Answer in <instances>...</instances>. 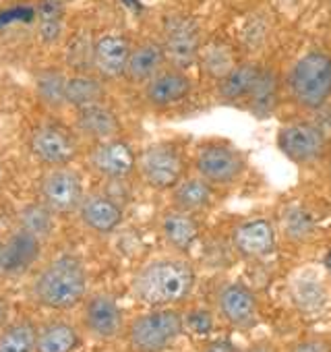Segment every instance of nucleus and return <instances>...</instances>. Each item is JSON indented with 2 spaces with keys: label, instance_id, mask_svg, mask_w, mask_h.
Returning a JSON list of instances; mask_svg holds the SVG:
<instances>
[{
  "label": "nucleus",
  "instance_id": "1",
  "mask_svg": "<svg viewBox=\"0 0 331 352\" xmlns=\"http://www.w3.org/2000/svg\"><path fill=\"white\" fill-rule=\"evenodd\" d=\"M195 267L181 257H159L145 263L133 278V294L139 302L161 309L172 307L195 290Z\"/></svg>",
  "mask_w": 331,
  "mask_h": 352
},
{
  "label": "nucleus",
  "instance_id": "2",
  "mask_svg": "<svg viewBox=\"0 0 331 352\" xmlns=\"http://www.w3.org/2000/svg\"><path fill=\"white\" fill-rule=\"evenodd\" d=\"M87 270L77 255L52 259L34 280L32 298L52 311H69L85 300Z\"/></svg>",
  "mask_w": 331,
  "mask_h": 352
},
{
  "label": "nucleus",
  "instance_id": "3",
  "mask_svg": "<svg viewBox=\"0 0 331 352\" xmlns=\"http://www.w3.org/2000/svg\"><path fill=\"white\" fill-rule=\"evenodd\" d=\"M292 102L308 112L325 108L331 100V56L321 50H310L298 58L288 77Z\"/></svg>",
  "mask_w": 331,
  "mask_h": 352
},
{
  "label": "nucleus",
  "instance_id": "4",
  "mask_svg": "<svg viewBox=\"0 0 331 352\" xmlns=\"http://www.w3.org/2000/svg\"><path fill=\"white\" fill-rule=\"evenodd\" d=\"M185 317L172 307L151 309L130 321L126 342L133 352H163L185 331Z\"/></svg>",
  "mask_w": 331,
  "mask_h": 352
},
{
  "label": "nucleus",
  "instance_id": "5",
  "mask_svg": "<svg viewBox=\"0 0 331 352\" xmlns=\"http://www.w3.org/2000/svg\"><path fill=\"white\" fill-rule=\"evenodd\" d=\"M137 172L147 187L155 191H172L185 179V155L174 143H151L137 155Z\"/></svg>",
  "mask_w": 331,
  "mask_h": 352
},
{
  "label": "nucleus",
  "instance_id": "6",
  "mask_svg": "<svg viewBox=\"0 0 331 352\" xmlns=\"http://www.w3.org/2000/svg\"><path fill=\"white\" fill-rule=\"evenodd\" d=\"M195 174L216 187H230L247 172V155L230 143L209 141L195 151Z\"/></svg>",
  "mask_w": 331,
  "mask_h": 352
},
{
  "label": "nucleus",
  "instance_id": "7",
  "mask_svg": "<svg viewBox=\"0 0 331 352\" xmlns=\"http://www.w3.org/2000/svg\"><path fill=\"white\" fill-rule=\"evenodd\" d=\"M277 147L296 164H312L325 155L327 133L317 120L296 118L277 131Z\"/></svg>",
  "mask_w": 331,
  "mask_h": 352
},
{
  "label": "nucleus",
  "instance_id": "8",
  "mask_svg": "<svg viewBox=\"0 0 331 352\" xmlns=\"http://www.w3.org/2000/svg\"><path fill=\"white\" fill-rule=\"evenodd\" d=\"M166 63L174 69L187 71L199 60L201 54V30L197 21L185 15H174L163 25V40H161Z\"/></svg>",
  "mask_w": 331,
  "mask_h": 352
},
{
  "label": "nucleus",
  "instance_id": "9",
  "mask_svg": "<svg viewBox=\"0 0 331 352\" xmlns=\"http://www.w3.org/2000/svg\"><path fill=\"white\" fill-rule=\"evenodd\" d=\"M40 195L42 201L60 216L79 212V206L85 197L83 181L79 172H75L71 166H56L48 168V172L40 181Z\"/></svg>",
  "mask_w": 331,
  "mask_h": 352
},
{
  "label": "nucleus",
  "instance_id": "10",
  "mask_svg": "<svg viewBox=\"0 0 331 352\" xmlns=\"http://www.w3.org/2000/svg\"><path fill=\"white\" fill-rule=\"evenodd\" d=\"M89 168L108 183L126 181L128 176L137 170V155L133 147L118 137L91 143L87 151Z\"/></svg>",
  "mask_w": 331,
  "mask_h": 352
},
{
  "label": "nucleus",
  "instance_id": "11",
  "mask_svg": "<svg viewBox=\"0 0 331 352\" xmlns=\"http://www.w3.org/2000/svg\"><path fill=\"white\" fill-rule=\"evenodd\" d=\"M30 149L48 168L69 166L79 155V135L60 124H40L30 139Z\"/></svg>",
  "mask_w": 331,
  "mask_h": 352
},
{
  "label": "nucleus",
  "instance_id": "12",
  "mask_svg": "<svg viewBox=\"0 0 331 352\" xmlns=\"http://www.w3.org/2000/svg\"><path fill=\"white\" fill-rule=\"evenodd\" d=\"M85 329L98 340H116L124 333V313L118 300L106 292L93 294L85 300L83 307Z\"/></svg>",
  "mask_w": 331,
  "mask_h": 352
},
{
  "label": "nucleus",
  "instance_id": "13",
  "mask_svg": "<svg viewBox=\"0 0 331 352\" xmlns=\"http://www.w3.org/2000/svg\"><path fill=\"white\" fill-rule=\"evenodd\" d=\"M42 243L38 236L17 228L0 245V274L7 278H21L32 272L42 255Z\"/></svg>",
  "mask_w": 331,
  "mask_h": 352
},
{
  "label": "nucleus",
  "instance_id": "14",
  "mask_svg": "<svg viewBox=\"0 0 331 352\" xmlns=\"http://www.w3.org/2000/svg\"><path fill=\"white\" fill-rule=\"evenodd\" d=\"M218 309L222 317L236 329H251L259 321V302L253 290L240 282H230L218 292Z\"/></svg>",
  "mask_w": 331,
  "mask_h": 352
},
{
  "label": "nucleus",
  "instance_id": "15",
  "mask_svg": "<svg viewBox=\"0 0 331 352\" xmlns=\"http://www.w3.org/2000/svg\"><path fill=\"white\" fill-rule=\"evenodd\" d=\"M193 91L191 77L174 67L161 69L143 85V98L153 108H172L185 102Z\"/></svg>",
  "mask_w": 331,
  "mask_h": 352
},
{
  "label": "nucleus",
  "instance_id": "16",
  "mask_svg": "<svg viewBox=\"0 0 331 352\" xmlns=\"http://www.w3.org/2000/svg\"><path fill=\"white\" fill-rule=\"evenodd\" d=\"M234 249L247 259H263L275 251L277 236L275 226L269 218H251L234 226L232 230Z\"/></svg>",
  "mask_w": 331,
  "mask_h": 352
},
{
  "label": "nucleus",
  "instance_id": "17",
  "mask_svg": "<svg viewBox=\"0 0 331 352\" xmlns=\"http://www.w3.org/2000/svg\"><path fill=\"white\" fill-rule=\"evenodd\" d=\"M130 42L120 34H106L95 40L93 44V71L104 81H114L124 77L128 56H130Z\"/></svg>",
  "mask_w": 331,
  "mask_h": 352
},
{
  "label": "nucleus",
  "instance_id": "18",
  "mask_svg": "<svg viewBox=\"0 0 331 352\" xmlns=\"http://www.w3.org/2000/svg\"><path fill=\"white\" fill-rule=\"evenodd\" d=\"M77 214L83 226L95 234L114 232L124 218L122 206L106 193H85Z\"/></svg>",
  "mask_w": 331,
  "mask_h": 352
},
{
  "label": "nucleus",
  "instance_id": "19",
  "mask_svg": "<svg viewBox=\"0 0 331 352\" xmlns=\"http://www.w3.org/2000/svg\"><path fill=\"white\" fill-rule=\"evenodd\" d=\"M75 129H77L79 137L89 139L91 143H98V141L118 137L120 135V120L112 108H108L106 104H95V106H87V108L77 110Z\"/></svg>",
  "mask_w": 331,
  "mask_h": 352
},
{
  "label": "nucleus",
  "instance_id": "20",
  "mask_svg": "<svg viewBox=\"0 0 331 352\" xmlns=\"http://www.w3.org/2000/svg\"><path fill=\"white\" fill-rule=\"evenodd\" d=\"M159 234L166 241V245L174 251L187 253L199 239V224L195 220V214H187L181 210H168L159 218Z\"/></svg>",
  "mask_w": 331,
  "mask_h": 352
},
{
  "label": "nucleus",
  "instance_id": "21",
  "mask_svg": "<svg viewBox=\"0 0 331 352\" xmlns=\"http://www.w3.org/2000/svg\"><path fill=\"white\" fill-rule=\"evenodd\" d=\"M163 65H166V52L161 42L145 40L130 50L124 79L135 85H145L151 77H155L163 69Z\"/></svg>",
  "mask_w": 331,
  "mask_h": 352
},
{
  "label": "nucleus",
  "instance_id": "22",
  "mask_svg": "<svg viewBox=\"0 0 331 352\" xmlns=\"http://www.w3.org/2000/svg\"><path fill=\"white\" fill-rule=\"evenodd\" d=\"M261 67L253 63H240L218 81V98L228 104L247 102L261 77Z\"/></svg>",
  "mask_w": 331,
  "mask_h": 352
},
{
  "label": "nucleus",
  "instance_id": "23",
  "mask_svg": "<svg viewBox=\"0 0 331 352\" xmlns=\"http://www.w3.org/2000/svg\"><path fill=\"white\" fill-rule=\"evenodd\" d=\"M214 204V187L203 181L201 176H185V179L172 189V208L187 212V214H199L207 210Z\"/></svg>",
  "mask_w": 331,
  "mask_h": 352
},
{
  "label": "nucleus",
  "instance_id": "24",
  "mask_svg": "<svg viewBox=\"0 0 331 352\" xmlns=\"http://www.w3.org/2000/svg\"><path fill=\"white\" fill-rule=\"evenodd\" d=\"M79 344V329L65 319H54L38 327L36 352H75Z\"/></svg>",
  "mask_w": 331,
  "mask_h": 352
},
{
  "label": "nucleus",
  "instance_id": "25",
  "mask_svg": "<svg viewBox=\"0 0 331 352\" xmlns=\"http://www.w3.org/2000/svg\"><path fill=\"white\" fill-rule=\"evenodd\" d=\"M106 100V85L104 79L89 73H77L69 77L67 83V104L75 110L104 104Z\"/></svg>",
  "mask_w": 331,
  "mask_h": 352
},
{
  "label": "nucleus",
  "instance_id": "26",
  "mask_svg": "<svg viewBox=\"0 0 331 352\" xmlns=\"http://www.w3.org/2000/svg\"><path fill=\"white\" fill-rule=\"evenodd\" d=\"M277 102H279V79H277L275 71L263 69L261 71V77H259L253 94H251V98L244 104L249 106V110L255 116L267 118L277 108Z\"/></svg>",
  "mask_w": 331,
  "mask_h": 352
},
{
  "label": "nucleus",
  "instance_id": "27",
  "mask_svg": "<svg viewBox=\"0 0 331 352\" xmlns=\"http://www.w3.org/2000/svg\"><path fill=\"white\" fill-rule=\"evenodd\" d=\"M38 325L23 317L0 329V352H36Z\"/></svg>",
  "mask_w": 331,
  "mask_h": 352
},
{
  "label": "nucleus",
  "instance_id": "28",
  "mask_svg": "<svg viewBox=\"0 0 331 352\" xmlns=\"http://www.w3.org/2000/svg\"><path fill=\"white\" fill-rule=\"evenodd\" d=\"M67 83L69 77L60 69H44L36 75L38 98L48 108H62L67 104Z\"/></svg>",
  "mask_w": 331,
  "mask_h": 352
},
{
  "label": "nucleus",
  "instance_id": "29",
  "mask_svg": "<svg viewBox=\"0 0 331 352\" xmlns=\"http://www.w3.org/2000/svg\"><path fill=\"white\" fill-rule=\"evenodd\" d=\"M292 300L304 313H319L327 305V290L321 280L312 276H300L292 284Z\"/></svg>",
  "mask_w": 331,
  "mask_h": 352
},
{
  "label": "nucleus",
  "instance_id": "30",
  "mask_svg": "<svg viewBox=\"0 0 331 352\" xmlns=\"http://www.w3.org/2000/svg\"><path fill=\"white\" fill-rule=\"evenodd\" d=\"M19 228L46 241L54 232V212L44 201L25 206L19 214Z\"/></svg>",
  "mask_w": 331,
  "mask_h": 352
},
{
  "label": "nucleus",
  "instance_id": "31",
  "mask_svg": "<svg viewBox=\"0 0 331 352\" xmlns=\"http://www.w3.org/2000/svg\"><path fill=\"white\" fill-rule=\"evenodd\" d=\"M199 60H201V69L205 71V75H209L218 81L236 67L234 54H232L230 46L224 42H212L207 46H203Z\"/></svg>",
  "mask_w": 331,
  "mask_h": 352
},
{
  "label": "nucleus",
  "instance_id": "32",
  "mask_svg": "<svg viewBox=\"0 0 331 352\" xmlns=\"http://www.w3.org/2000/svg\"><path fill=\"white\" fill-rule=\"evenodd\" d=\"M315 224L312 218L298 206H292L284 212V232L292 241H308L312 236Z\"/></svg>",
  "mask_w": 331,
  "mask_h": 352
},
{
  "label": "nucleus",
  "instance_id": "33",
  "mask_svg": "<svg viewBox=\"0 0 331 352\" xmlns=\"http://www.w3.org/2000/svg\"><path fill=\"white\" fill-rule=\"evenodd\" d=\"M62 34V13L56 3H44L40 7V36L46 44H54Z\"/></svg>",
  "mask_w": 331,
  "mask_h": 352
},
{
  "label": "nucleus",
  "instance_id": "34",
  "mask_svg": "<svg viewBox=\"0 0 331 352\" xmlns=\"http://www.w3.org/2000/svg\"><path fill=\"white\" fill-rule=\"evenodd\" d=\"M93 44L89 40V36L85 34H79L73 42H71V48H69V63L79 71V73H85L87 67L93 69Z\"/></svg>",
  "mask_w": 331,
  "mask_h": 352
},
{
  "label": "nucleus",
  "instance_id": "35",
  "mask_svg": "<svg viewBox=\"0 0 331 352\" xmlns=\"http://www.w3.org/2000/svg\"><path fill=\"white\" fill-rule=\"evenodd\" d=\"M288 352H331V342L325 338H306L296 342Z\"/></svg>",
  "mask_w": 331,
  "mask_h": 352
},
{
  "label": "nucleus",
  "instance_id": "36",
  "mask_svg": "<svg viewBox=\"0 0 331 352\" xmlns=\"http://www.w3.org/2000/svg\"><path fill=\"white\" fill-rule=\"evenodd\" d=\"M185 323H187L189 327H193L197 333H207V331L212 329V317H209V313H203V311L189 315Z\"/></svg>",
  "mask_w": 331,
  "mask_h": 352
},
{
  "label": "nucleus",
  "instance_id": "37",
  "mask_svg": "<svg viewBox=\"0 0 331 352\" xmlns=\"http://www.w3.org/2000/svg\"><path fill=\"white\" fill-rule=\"evenodd\" d=\"M203 352H236V348L232 346L230 340H216V342H212Z\"/></svg>",
  "mask_w": 331,
  "mask_h": 352
},
{
  "label": "nucleus",
  "instance_id": "38",
  "mask_svg": "<svg viewBox=\"0 0 331 352\" xmlns=\"http://www.w3.org/2000/svg\"><path fill=\"white\" fill-rule=\"evenodd\" d=\"M9 315H11V305L7 300V296L0 294V329H3L9 321Z\"/></svg>",
  "mask_w": 331,
  "mask_h": 352
},
{
  "label": "nucleus",
  "instance_id": "39",
  "mask_svg": "<svg viewBox=\"0 0 331 352\" xmlns=\"http://www.w3.org/2000/svg\"><path fill=\"white\" fill-rule=\"evenodd\" d=\"M242 352H277V348H275L271 342L263 340V342H255L253 346H249V348L242 350Z\"/></svg>",
  "mask_w": 331,
  "mask_h": 352
},
{
  "label": "nucleus",
  "instance_id": "40",
  "mask_svg": "<svg viewBox=\"0 0 331 352\" xmlns=\"http://www.w3.org/2000/svg\"><path fill=\"white\" fill-rule=\"evenodd\" d=\"M0 176H3V168H0Z\"/></svg>",
  "mask_w": 331,
  "mask_h": 352
}]
</instances>
